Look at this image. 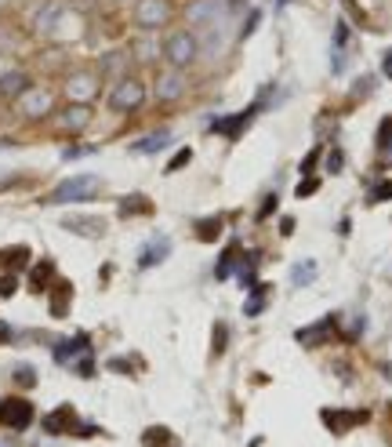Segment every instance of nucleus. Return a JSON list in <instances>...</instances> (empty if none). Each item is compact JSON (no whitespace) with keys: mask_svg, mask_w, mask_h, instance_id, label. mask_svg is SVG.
Masks as SVG:
<instances>
[{"mask_svg":"<svg viewBox=\"0 0 392 447\" xmlns=\"http://www.w3.org/2000/svg\"><path fill=\"white\" fill-rule=\"evenodd\" d=\"M131 215H153V200L142 197V193H131L120 200V218H131Z\"/></svg>","mask_w":392,"mask_h":447,"instance_id":"nucleus-20","label":"nucleus"},{"mask_svg":"<svg viewBox=\"0 0 392 447\" xmlns=\"http://www.w3.org/2000/svg\"><path fill=\"white\" fill-rule=\"evenodd\" d=\"M98 88H102V76H98L95 70H76V73L65 76V84H62L65 99H70V102H80V106H91V99L98 95Z\"/></svg>","mask_w":392,"mask_h":447,"instance_id":"nucleus-5","label":"nucleus"},{"mask_svg":"<svg viewBox=\"0 0 392 447\" xmlns=\"http://www.w3.org/2000/svg\"><path fill=\"white\" fill-rule=\"evenodd\" d=\"M33 422V404L22 400V396H8V400H0V425L4 429H26Z\"/></svg>","mask_w":392,"mask_h":447,"instance_id":"nucleus-6","label":"nucleus"},{"mask_svg":"<svg viewBox=\"0 0 392 447\" xmlns=\"http://www.w3.org/2000/svg\"><path fill=\"white\" fill-rule=\"evenodd\" d=\"M316 189H320V182H316V179H305V182H298V197H313Z\"/></svg>","mask_w":392,"mask_h":447,"instance_id":"nucleus-36","label":"nucleus"},{"mask_svg":"<svg viewBox=\"0 0 392 447\" xmlns=\"http://www.w3.org/2000/svg\"><path fill=\"white\" fill-rule=\"evenodd\" d=\"M88 346H91L88 334H76V339H70V342H58L55 346V360L58 364H76V357H88L91 353Z\"/></svg>","mask_w":392,"mask_h":447,"instance_id":"nucleus-16","label":"nucleus"},{"mask_svg":"<svg viewBox=\"0 0 392 447\" xmlns=\"http://www.w3.org/2000/svg\"><path fill=\"white\" fill-rule=\"evenodd\" d=\"M76 425H80L76 407H73V404H58V407L44 418V433H47V437H65V433H76Z\"/></svg>","mask_w":392,"mask_h":447,"instance_id":"nucleus-7","label":"nucleus"},{"mask_svg":"<svg viewBox=\"0 0 392 447\" xmlns=\"http://www.w3.org/2000/svg\"><path fill=\"white\" fill-rule=\"evenodd\" d=\"M91 124V106H80V102H70L58 113V127L62 131H70V135H80L84 127Z\"/></svg>","mask_w":392,"mask_h":447,"instance_id":"nucleus-14","label":"nucleus"},{"mask_svg":"<svg viewBox=\"0 0 392 447\" xmlns=\"http://www.w3.org/2000/svg\"><path fill=\"white\" fill-rule=\"evenodd\" d=\"M276 204H280V197H276V193H269V197H266V204L258 207V218H269V215L276 211Z\"/></svg>","mask_w":392,"mask_h":447,"instance_id":"nucleus-35","label":"nucleus"},{"mask_svg":"<svg viewBox=\"0 0 392 447\" xmlns=\"http://www.w3.org/2000/svg\"><path fill=\"white\" fill-rule=\"evenodd\" d=\"M163 58H168V66H174V70L193 66V62L200 58V40H196L193 29H171V33L163 37Z\"/></svg>","mask_w":392,"mask_h":447,"instance_id":"nucleus-1","label":"nucleus"},{"mask_svg":"<svg viewBox=\"0 0 392 447\" xmlns=\"http://www.w3.org/2000/svg\"><path fill=\"white\" fill-rule=\"evenodd\" d=\"M222 349H225V327L218 324V327H215V349H211V353H215V357H218V353H222Z\"/></svg>","mask_w":392,"mask_h":447,"instance_id":"nucleus-40","label":"nucleus"},{"mask_svg":"<svg viewBox=\"0 0 392 447\" xmlns=\"http://www.w3.org/2000/svg\"><path fill=\"white\" fill-rule=\"evenodd\" d=\"M131 51H109V55H102L98 58V76H106V81H124V76H131L127 70H131Z\"/></svg>","mask_w":392,"mask_h":447,"instance_id":"nucleus-10","label":"nucleus"},{"mask_svg":"<svg viewBox=\"0 0 392 447\" xmlns=\"http://www.w3.org/2000/svg\"><path fill=\"white\" fill-rule=\"evenodd\" d=\"M95 193H98V179H95V174H76V179H65L58 189H51L44 204H73V200H91Z\"/></svg>","mask_w":392,"mask_h":447,"instance_id":"nucleus-4","label":"nucleus"},{"mask_svg":"<svg viewBox=\"0 0 392 447\" xmlns=\"http://www.w3.org/2000/svg\"><path fill=\"white\" fill-rule=\"evenodd\" d=\"M236 259H240V244H229V247H225V254L218 259V266H215V277H218V280L233 277V269H236Z\"/></svg>","mask_w":392,"mask_h":447,"instance_id":"nucleus-24","label":"nucleus"},{"mask_svg":"<svg viewBox=\"0 0 392 447\" xmlns=\"http://www.w3.org/2000/svg\"><path fill=\"white\" fill-rule=\"evenodd\" d=\"M131 19H135L138 33H160L174 19V8H171V0H135Z\"/></svg>","mask_w":392,"mask_h":447,"instance_id":"nucleus-2","label":"nucleus"},{"mask_svg":"<svg viewBox=\"0 0 392 447\" xmlns=\"http://www.w3.org/2000/svg\"><path fill=\"white\" fill-rule=\"evenodd\" d=\"M131 58H135V62H156V58H163V40L156 44L153 33H142L135 44H131Z\"/></svg>","mask_w":392,"mask_h":447,"instance_id":"nucleus-18","label":"nucleus"},{"mask_svg":"<svg viewBox=\"0 0 392 447\" xmlns=\"http://www.w3.org/2000/svg\"><path fill=\"white\" fill-rule=\"evenodd\" d=\"M55 277V262L51 259H40L37 262V269L29 273V287H33V295H44V287H47V280Z\"/></svg>","mask_w":392,"mask_h":447,"instance_id":"nucleus-21","label":"nucleus"},{"mask_svg":"<svg viewBox=\"0 0 392 447\" xmlns=\"http://www.w3.org/2000/svg\"><path fill=\"white\" fill-rule=\"evenodd\" d=\"M345 40H349V26H345V22H338V26H334V47H341Z\"/></svg>","mask_w":392,"mask_h":447,"instance_id":"nucleus-38","label":"nucleus"},{"mask_svg":"<svg viewBox=\"0 0 392 447\" xmlns=\"http://www.w3.org/2000/svg\"><path fill=\"white\" fill-rule=\"evenodd\" d=\"M258 109H261V102L247 106V109H243V113H236L233 120H218V124H215V131H222V135H229V138H240L243 127H247V124L258 117Z\"/></svg>","mask_w":392,"mask_h":447,"instance_id":"nucleus-17","label":"nucleus"},{"mask_svg":"<svg viewBox=\"0 0 392 447\" xmlns=\"http://www.w3.org/2000/svg\"><path fill=\"white\" fill-rule=\"evenodd\" d=\"M145 102V84L138 76H124V81H113L109 88V109L113 113H135Z\"/></svg>","mask_w":392,"mask_h":447,"instance_id":"nucleus-3","label":"nucleus"},{"mask_svg":"<svg viewBox=\"0 0 392 447\" xmlns=\"http://www.w3.org/2000/svg\"><path fill=\"white\" fill-rule=\"evenodd\" d=\"M70 280H58V287H55V298H51V316H65L70 313Z\"/></svg>","mask_w":392,"mask_h":447,"instance_id":"nucleus-26","label":"nucleus"},{"mask_svg":"<svg viewBox=\"0 0 392 447\" xmlns=\"http://www.w3.org/2000/svg\"><path fill=\"white\" fill-rule=\"evenodd\" d=\"M331 327H334V316H327L323 324H316V327H305V331H298V342H309V346H316V342H323L327 334H331Z\"/></svg>","mask_w":392,"mask_h":447,"instance_id":"nucleus-25","label":"nucleus"},{"mask_svg":"<svg viewBox=\"0 0 392 447\" xmlns=\"http://www.w3.org/2000/svg\"><path fill=\"white\" fill-rule=\"evenodd\" d=\"M8 339H11V327H8V324H0V342H8Z\"/></svg>","mask_w":392,"mask_h":447,"instance_id":"nucleus-45","label":"nucleus"},{"mask_svg":"<svg viewBox=\"0 0 392 447\" xmlns=\"http://www.w3.org/2000/svg\"><path fill=\"white\" fill-rule=\"evenodd\" d=\"M193 229H196V236H200V241H218V236H222V229H225V218H222V215L200 218Z\"/></svg>","mask_w":392,"mask_h":447,"instance_id":"nucleus-23","label":"nucleus"},{"mask_svg":"<svg viewBox=\"0 0 392 447\" xmlns=\"http://www.w3.org/2000/svg\"><path fill=\"white\" fill-rule=\"evenodd\" d=\"M218 15H222V4H218V0H193V4H186V19H189L196 29L218 22Z\"/></svg>","mask_w":392,"mask_h":447,"instance_id":"nucleus-15","label":"nucleus"},{"mask_svg":"<svg viewBox=\"0 0 392 447\" xmlns=\"http://www.w3.org/2000/svg\"><path fill=\"white\" fill-rule=\"evenodd\" d=\"M171 254V241H163V236H156V241L145 247L142 254H138V269H153L156 262H163Z\"/></svg>","mask_w":392,"mask_h":447,"instance_id":"nucleus-19","label":"nucleus"},{"mask_svg":"<svg viewBox=\"0 0 392 447\" xmlns=\"http://www.w3.org/2000/svg\"><path fill=\"white\" fill-rule=\"evenodd\" d=\"M186 70H163L160 76H156V99L160 102H178V99H182V95H186Z\"/></svg>","mask_w":392,"mask_h":447,"instance_id":"nucleus-9","label":"nucleus"},{"mask_svg":"<svg viewBox=\"0 0 392 447\" xmlns=\"http://www.w3.org/2000/svg\"><path fill=\"white\" fill-rule=\"evenodd\" d=\"M15 382H22L26 389H29V386H37V371H33L29 364H19V367H15Z\"/></svg>","mask_w":392,"mask_h":447,"instance_id":"nucleus-32","label":"nucleus"},{"mask_svg":"<svg viewBox=\"0 0 392 447\" xmlns=\"http://www.w3.org/2000/svg\"><path fill=\"white\" fill-rule=\"evenodd\" d=\"M29 88H33V76H29L26 70H8V73H0V99H15V102H19Z\"/></svg>","mask_w":392,"mask_h":447,"instance_id":"nucleus-13","label":"nucleus"},{"mask_svg":"<svg viewBox=\"0 0 392 447\" xmlns=\"http://www.w3.org/2000/svg\"><path fill=\"white\" fill-rule=\"evenodd\" d=\"M382 70H385V76H392V51L382 58Z\"/></svg>","mask_w":392,"mask_h":447,"instance_id":"nucleus-44","label":"nucleus"},{"mask_svg":"<svg viewBox=\"0 0 392 447\" xmlns=\"http://www.w3.org/2000/svg\"><path fill=\"white\" fill-rule=\"evenodd\" d=\"M392 197V182H382L378 189H374V200H389Z\"/></svg>","mask_w":392,"mask_h":447,"instance_id":"nucleus-42","label":"nucleus"},{"mask_svg":"<svg viewBox=\"0 0 392 447\" xmlns=\"http://www.w3.org/2000/svg\"><path fill=\"white\" fill-rule=\"evenodd\" d=\"M316 161H320V146H316L313 153H309L305 161H302V174H309V171H313V168H316Z\"/></svg>","mask_w":392,"mask_h":447,"instance_id":"nucleus-39","label":"nucleus"},{"mask_svg":"<svg viewBox=\"0 0 392 447\" xmlns=\"http://www.w3.org/2000/svg\"><path fill=\"white\" fill-rule=\"evenodd\" d=\"M327 171H331V174H334V171H341V153H338V149H334L331 156H327Z\"/></svg>","mask_w":392,"mask_h":447,"instance_id":"nucleus-41","label":"nucleus"},{"mask_svg":"<svg viewBox=\"0 0 392 447\" xmlns=\"http://www.w3.org/2000/svg\"><path fill=\"white\" fill-rule=\"evenodd\" d=\"M266 291H269V287H254V298H247V302H243V313H247V316H254V313H261V309H266Z\"/></svg>","mask_w":392,"mask_h":447,"instance_id":"nucleus-30","label":"nucleus"},{"mask_svg":"<svg viewBox=\"0 0 392 447\" xmlns=\"http://www.w3.org/2000/svg\"><path fill=\"white\" fill-rule=\"evenodd\" d=\"M323 422L341 433L345 425H352V422H364V414H334V411H323Z\"/></svg>","mask_w":392,"mask_h":447,"instance_id":"nucleus-29","label":"nucleus"},{"mask_svg":"<svg viewBox=\"0 0 392 447\" xmlns=\"http://www.w3.org/2000/svg\"><path fill=\"white\" fill-rule=\"evenodd\" d=\"M258 19H261V15H258V11H251V19L243 22V37H247V33H254V26H258Z\"/></svg>","mask_w":392,"mask_h":447,"instance_id":"nucleus-43","label":"nucleus"},{"mask_svg":"<svg viewBox=\"0 0 392 447\" xmlns=\"http://www.w3.org/2000/svg\"><path fill=\"white\" fill-rule=\"evenodd\" d=\"M309 280H316V262H302L298 269H294V284H309Z\"/></svg>","mask_w":392,"mask_h":447,"instance_id":"nucleus-31","label":"nucleus"},{"mask_svg":"<svg viewBox=\"0 0 392 447\" xmlns=\"http://www.w3.org/2000/svg\"><path fill=\"white\" fill-rule=\"evenodd\" d=\"M51 106H55V99H51V91H44V88H29L22 99H19V109H22V117H47L51 113Z\"/></svg>","mask_w":392,"mask_h":447,"instance_id":"nucleus-11","label":"nucleus"},{"mask_svg":"<svg viewBox=\"0 0 392 447\" xmlns=\"http://www.w3.org/2000/svg\"><path fill=\"white\" fill-rule=\"evenodd\" d=\"M65 15V4H58V0H47V4L37 8V15H33V33L40 37H55L58 33V22Z\"/></svg>","mask_w":392,"mask_h":447,"instance_id":"nucleus-8","label":"nucleus"},{"mask_svg":"<svg viewBox=\"0 0 392 447\" xmlns=\"http://www.w3.org/2000/svg\"><path fill=\"white\" fill-rule=\"evenodd\" d=\"M15 291H19V277H15V273L0 277V298H11Z\"/></svg>","mask_w":392,"mask_h":447,"instance_id":"nucleus-33","label":"nucleus"},{"mask_svg":"<svg viewBox=\"0 0 392 447\" xmlns=\"http://www.w3.org/2000/svg\"><path fill=\"white\" fill-rule=\"evenodd\" d=\"M88 153H95V146H73V149H65L62 156H65V161H76V156H88Z\"/></svg>","mask_w":392,"mask_h":447,"instance_id":"nucleus-37","label":"nucleus"},{"mask_svg":"<svg viewBox=\"0 0 392 447\" xmlns=\"http://www.w3.org/2000/svg\"><path fill=\"white\" fill-rule=\"evenodd\" d=\"M62 229H70L76 236H102L106 233V218L102 215H65Z\"/></svg>","mask_w":392,"mask_h":447,"instance_id":"nucleus-12","label":"nucleus"},{"mask_svg":"<svg viewBox=\"0 0 392 447\" xmlns=\"http://www.w3.org/2000/svg\"><path fill=\"white\" fill-rule=\"evenodd\" d=\"M142 444H145V447H168V444H171V429H163V425H153V429H145Z\"/></svg>","mask_w":392,"mask_h":447,"instance_id":"nucleus-28","label":"nucleus"},{"mask_svg":"<svg viewBox=\"0 0 392 447\" xmlns=\"http://www.w3.org/2000/svg\"><path fill=\"white\" fill-rule=\"evenodd\" d=\"M168 142H171V131H153V135L138 138L131 149H135V153H142V156H149V153H160L163 146H168Z\"/></svg>","mask_w":392,"mask_h":447,"instance_id":"nucleus-22","label":"nucleus"},{"mask_svg":"<svg viewBox=\"0 0 392 447\" xmlns=\"http://www.w3.org/2000/svg\"><path fill=\"white\" fill-rule=\"evenodd\" d=\"M26 262H29V247H26V244H15V247H4V251H0V266L22 269Z\"/></svg>","mask_w":392,"mask_h":447,"instance_id":"nucleus-27","label":"nucleus"},{"mask_svg":"<svg viewBox=\"0 0 392 447\" xmlns=\"http://www.w3.org/2000/svg\"><path fill=\"white\" fill-rule=\"evenodd\" d=\"M193 161V149H182V153H174L171 156V164H168V171H178V168H186Z\"/></svg>","mask_w":392,"mask_h":447,"instance_id":"nucleus-34","label":"nucleus"}]
</instances>
